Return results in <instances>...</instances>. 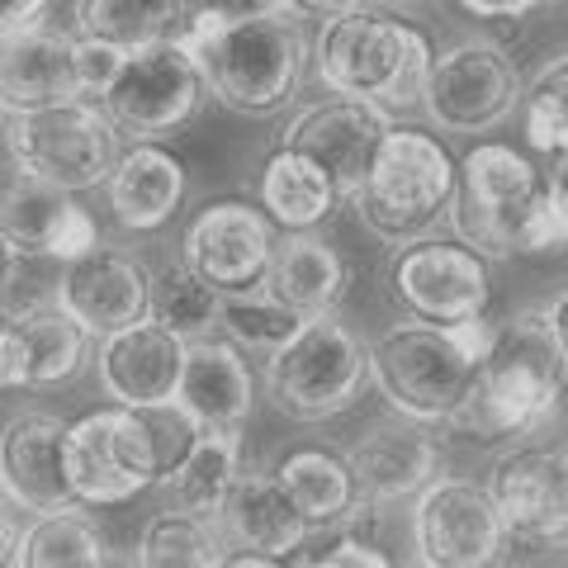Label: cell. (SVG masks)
Instances as JSON below:
<instances>
[{"label": "cell", "mask_w": 568, "mask_h": 568, "mask_svg": "<svg viewBox=\"0 0 568 568\" xmlns=\"http://www.w3.org/2000/svg\"><path fill=\"white\" fill-rule=\"evenodd\" d=\"M0 493L29 517L81 507L67 478V422L52 413H20L0 432Z\"/></svg>", "instance_id": "19"}, {"label": "cell", "mask_w": 568, "mask_h": 568, "mask_svg": "<svg viewBox=\"0 0 568 568\" xmlns=\"http://www.w3.org/2000/svg\"><path fill=\"white\" fill-rule=\"evenodd\" d=\"M148 417L152 413L104 403L67 422V478L81 507H119L156 488L171 459Z\"/></svg>", "instance_id": "8"}, {"label": "cell", "mask_w": 568, "mask_h": 568, "mask_svg": "<svg viewBox=\"0 0 568 568\" xmlns=\"http://www.w3.org/2000/svg\"><path fill=\"white\" fill-rule=\"evenodd\" d=\"M185 0H77V33L138 52L185 33Z\"/></svg>", "instance_id": "30"}, {"label": "cell", "mask_w": 568, "mask_h": 568, "mask_svg": "<svg viewBox=\"0 0 568 568\" xmlns=\"http://www.w3.org/2000/svg\"><path fill=\"white\" fill-rule=\"evenodd\" d=\"M95 568H114V564H95Z\"/></svg>", "instance_id": "52"}, {"label": "cell", "mask_w": 568, "mask_h": 568, "mask_svg": "<svg viewBox=\"0 0 568 568\" xmlns=\"http://www.w3.org/2000/svg\"><path fill=\"white\" fill-rule=\"evenodd\" d=\"M526 81L517 58L493 39H465L432 58L422 110L446 133H488L521 110Z\"/></svg>", "instance_id": "10"}, {"label": "cell", "mask_w": 568, "mask_h": 568, "mask_svg": "<svg viewBox=\"0 0 568 568\" xmlns=\"http://www.w3.org/2000/svg\"><path fill=\"white\" fill-rule=\"evenodd\" d=\"M104 190H110V209L119 227H129V233H162L185 200V166L156 138H138L133 148L119 152Z\"/></svg>", "instance_id": "23"}, {"label": "cell", "mask_w": 568, "mask_h": 568, "mask_svg": "<svg viewBox=\"0 0 568 568\" xmlns=\"http://www.w3.org/2000/svg\"><path fill=\"white\" fill-rule=\"evenodd\" d=\"M284 568H394V559L375 540L342 536L327 549H298L294 559H284Z\"/></svg>", "instance_id": "37"}, {"label": "cell", "mask_w": 568, "mask_h": 568, "mask_svg": "<svg viewBox=\"0 0 568 568\" xmlns=\"http://www.w3.org/2000/svg\"><path fill=\"white\" fill-rule=\"evenodd\" d=\"M478 369L440 323H394L369 342V384L398 417L450 426L469 403Z\"/></svg>", "instance_id": "7"}, {"label": "cell", "mask_w": 568, "mask_h": 568, "mask_svg": "<svg viewBox=\"0 0 568 568\" xmlns=\"http://www.w3.org/2000/svg\"><path fill=\"white\" fill-rule=\"evenodd\" d=\"M14 388H29V346L6 313L0 317V394H14Z\"/></svg>", "instance_id": "41"}, {"label": "cell", "mask_w": 568, "mask_h": 568, "mask_svg": "<svg viewBox=\"0 0 568 568\" xmlns=\"http://www.w3.org/2000/svg\"><path fill=\"white\" fill-rule=\"evenodd\" d=\"M148 317H156L166 332H175L181 342H200V336H219L223 323V294L213 290L204 275H194L185 261L152 271V298Z\"/></svg>", "instance_id": "34"}, {"label": "cell", "mask_w": 568, "mask_h": 568, "mask_svg": "<svg viewBox=\"0 0 568 568\" xmlns=\"http://www.w3.org/2000/svg\"><path fill=\"white\" fill-rule=\"evenodd\" d=\"M564 459H568V446H564Z\"/></svg>", "instance_id": "53"}, {"label": "cell", "mask_w": 568, "mask_h": 568, "mask_svg": "<svg viewBox=\"0 0 568 568\" xmlns=\"http://www.w3.org/2000/svg\"><path fill=\"white\" fill-rule=\"evenodd\" d=\"M369 388V342L336 313L304 317L284 346L265 355V394L294 422H332Z\"/></svg>", "instance_id": "6"}, {"label": "cell", "mask_w": 568, "mask_h": 568, "mask_svg": "<svg viewBox=\"0 0 568 568\" xmlns=\"http://www.w3.org/2000/svg\"><path fill=\"white\" fill-rule=\"evenodd\" d=\"M181 43L190 48L204 77V91L233 114H280L304 81L308 39L298 14H261L242 24H185Z\"/></svg>", "instance_id": "2"}, {"label": "cell", "mask_w": 568, "mask_h": 568, "mask_svg": "<svg viewBox=\"0 0 568 568\" xmlns=\"http://www.w3.org/2000/svg\"><path fill=\"white\" fill-rule=\"evenodd\" d=\"M123 58H129V52H119L110 43H95V39H81V33H77V71H81L85 95H104V91H110V81L119 77Z\"/></svg>", "instance_id": "39"}, {"label": "cell", "mask_w": 568, "mask_h": 568, "mask_svg": "<svg viewBox=\"0 0 568 568\" xmlns=\"http://www.w3.org/2000/svg\"><path fill=\"white\" fill-rule=\"evenodd\" d=\"M346 465L365 503H403V497H417L426 484H436L446 450H440V436L432 422L394 417V422L369 426L346 450Z\"/></svg>", "instance_id": "22"}, {"label": "cell", "mask_w": 568, "mask_h": 568, "mask_svg": "<svg viewBox=\"0 0 568 568\" xmlns=\"http://www.w3.org/2000/svg\"><path fill=\"white\" fill-rule=\"evenodd\" d=\"M20 271H24V252L6 233H0V284L14 290V284H20Z\"/></svg>", "instance_id": "49"}, {"label": "cell", "mask_w": 568, "mask_h": 568, "mask_svg": "<svg viewBox=\"0 0 568 568\" xmlns=\"http://www.w3.org/2000/svg\"><path fill=\"white\" fill-rule=\"evenodd\" d=\"M256 190H261L265 219L275 227H284V233H317V227L332 219L336 200H342V190H336L332 175L317 162H308L304 152L284 148V142L265 156Z\"/></svg>", "instance_id": "27"}, {"label": "cell", "mask_w": 568, "mask_h": 568, "mask_svg": "<svg viewBox=\"0 0 568 568\" xmlns=\"http://www.w3.org/2000/svg\"><path fill=\"white\" fill-rule=\"evenodd\" d=\"M474 20H526L530 10H540L545 0H455Z\"/></svg>", "instance_id": "43"}, {"label": "cell", "mask_w": 568, "mask_h": 568, "mask_svg": "<svg viewBox=\"0 0 568 568\" xmlns=\"http://www.w3.org/2000/svg\"><path fill=\"white\" fill-rule=\"evenodd\" d=\"M388 129H394V114H388L384 104L332 91L327 100L304 104V110L284 123L280 142L304 152L308 162H317L332 175L336 190L351 194L369 175V162H375Z\"/></svg>", "instance_id": "16"}, {"label": "cell", "mask_w": 568, "mask_h": 568, "mask_svg": "<svg viewBox=\"0 0 568 568\" xmlns=\"http://www.w3.org/2000/svg\"><path fill=\"white\" fill-rule=\"evenodd\" d=\"M67 100H91L77 71V39L48 24L0 33V114H33Z\"/></svg>", "instance_id": "21"}, {"label": "cell", "mask_w": 568, "mask_h": 568, "mask_svg": "<svg viewBox=\"0 0 568 568\" xmlns=\"http://www.w3.org/2000/svg\"><path fill=\"white\" fill-rule=\"evenodd\" d=\"M455 194V156L446 142L426 129H388L369 175L346 200L361 213V223L388 246L417 242L436 227Z\"/></svg>", "instance_id": "4"}, {"label": "cell", "mask_w": 568, "mask_h": 568, "mask_svg": "<svg viewBox=\"0 0 568 568\" xmlns=\"http://www.w3.org/2000/svg\"><path fill=\"white\" fill-rule=\"evenodd\" d=\"M388 290H394L407 317L440 327L488 313L493 298L488 261L469 252L465 242H436V237H417L398 246L394 265H388Z\"/></svg>", "instance_id": "13"}, {"label": "cell", "mask_w": 568, "mask_h": 568, "mask_svg": "<svg viewBox=\"0 0 568 568\" xmlns=\"http://www.w3.org/2000/svg\"><path fill=\"white\" fill-rule=\"evenodd\" d=\"M275 252V223L246 200H213L190 219L181 237V261L204 275L219 294L261 290Z\"/></svg>", "instance_id": "15"}, {"label": "cell", "mask_w": 568, "mask_h": 568, "mask_svg": "<svg viewBox=\"0 0 568 568\" xmlns=\"http://www.w3.org/2000/svg\"><path fill=\"white\" fill-rule=\"evenodd\" d=\"M219 568H284V559L256 555V549H227V555L219 559Z\"/></svg>", "instance_id": "50"}, {"label": "cell", "mask_w": 568, "mask_h": 568, "mask_svg": "<svg viewBox=\"0 0 568 568\" xmlns=\"http://www.w3.org/2000/svg\"><path fill=\"white\" fill-rule=\"evenodd\" d=\"M10 323L20 327L24 346H29V388H58L71 384L85 369L95 351V336L71 317L58 298L52 304H29L14 308Z\"/></svg>", "instance_id": "29"}, {"label": "cell", "mask_w": 568, "mask_h": 568, "mask_svg": "<svg viewBox=\"0 0 568 568\" xmlns=\"http://www.w3.org/2000/svg\"><path fill=\"white\" fill-rule=\"evenodd\" d=\"M77 204V194L58 190L43 175L24 166L0 171V233H6L24 256H48L52 237L67 219V209Z\"/></svg>", "instance_id": "31"}, {"label": "cell", "mask_w": 568, "mask_h": 568, "mask_svg": "<svg viewBox=\"0 0 568 568\" xmlns=\"http://www.w3.org/2000/svg\"><path fill=\"white\" fill-rule=\"evenodd\" d=\"M346 284H351V271L336 246H327L317 233H284L275 237L261 290L275 304L294 308L298 317H323V313H336V304L346 298Z\"/></svg>", "instance_id": "24"}, {"label": "cell", "mask_w": 568, "mask_h": 568, "mask_svg": "<svg viewBox=\"0 0 568 568\" xmlns=\"http://www.w3.org/2000/svg\"><path fill=\"white\" fill-rule=\"evenodd\" d=\"M242 478V436H204L190 432L181 455L156 478V488L166 493V507L194 511V517H213L227 503V493Z\"/></svg>", "instance_id": "26"}, {"label": "cell", "mask_w": 568, "mask_h": 568, "mask_svg": "<svg viewBox=\"0 0 568 568\" xmlns=\"http://www.w3.org/2000/svg\"><path fill=\"white\" fill-rule=\"evenodd\" d=\"M219 526L237 549H256L271 559H294L313 536V526L290 503L275 474H242L219 511Z\"/></svg>", "instance_id": "25"}, {"label": "cell", "mask_w": 568, "mask_h": 568, "mask_svg": "<svg viewBox=\"0 0 568 568\" xmlns=\"http://www.w3.org/2000/svg\"><path fill=\"white\" fill-rule=\"evenodd\" d=\"M351 6H361V0H284V10L298 14V20H332Z\"/></svg>", "instance_id": "47"}, {"label": "cell", "mask_w": 568, "mask_h": 568, "mask_svg": "<svg viewBox=\"0 0 568 568\" xmlns=\"http://www.w3.org/2000/svg\"><path fill=\"white\" fill-rule=\"evenodd\" d=\"M446 332H450V342L465 351L474 365H484V361H488V351H493L497 323H488V317L478 313V317H459V323H446Z\"/></svg>", "instance_id": "42"}, {"label": "cell", "mask_w": 568, "mask_h": 568, "mask_svg": "<svg viewBox=\"0 0 568 568\" xmlns=\"http://www.w3.org/2000/svg\"><path fill=\"white\" fill-rule=\"evenodd\" d=\"M48 10V0H0V33L39 24V14Z\"/></svg>", "instance_id": "45"}, {"label": "cell", "mask_w": 568, "mask_h": 568, "mask_svg": "<svg viewBox=\"0 0 568 568\" xmlns=\"http://www.w3.org/2000/svg\"><path fill=\"white\" fill-rule=\"evenodd\" d=\"M148 298H152V271L133 252H114V246H95V252L67 261V271L58 280V304L95 342L142 323L148 317Z\"/></svg>", "instance_id": "20"}, {"label": "cell", "mask_w": 568, "mask_h": 568, "mask_svg": "<svg viewBox=\"0 0 568 568\" xmlns=\"http://www.w3.org/2000/svg\"><path fill=\"white\" fill-rule=\"evenodd\" d=\"M280 488L290 493V503L304 511V521L313 530L342 526L355 503H361V488H355V474L346 465V455L323 450V446H298L275 465Z\"/></svg>", "instance_id": "28"}, {"label": "cell", "mask_w": 568, "mask_h": 568, "mask_svg": "<svg viewBox=\"0 0 568 568\" xmlns=\"http://www.w3.org/2000/svg\"><path fill=\"white\" fill-rule=\"evenodd\" d=\"M507 530L488 484L440 474L413 497V555L422 568H503Z\"/></svg>", "instance_id": "11"}, {"label": "cell", "mask_w": 568, "mask_h": 568, "mask_svg": "<svg viewBox=\"0 0 568 568\" xmlns=\"http://www.w3.org/2000/svg\"><path fill=\"white\" fill-rule=\"evenodd\" d=\"M104 564V536L81 507L48 511L20 530L10 568H95Z\"/></svg>", "instance_id": "33"}, {"label": "cell", "mask_w": 568, "mask_h": 568, "mask_svg": "<svg viewBox=\"0 0 568 568\" xmlns=\"http://www.w3.org/2000/svg\"><path fill=\"white\" fill-rule=\"evenodd\" d=\"M545 190L549 200H555V209L568 219V138L559 142L555 152H549V175H545Z\"/></svg>", "instance_id": "44"}, {"label": "cell", "mask_w": 568, "mask_h": 568, "mask_svg": "<svg viewBox=\"0 0 568 568\" xmlns=\"http://www.w3.org/2000/svg\"><path fill=\"white\" fill-rule=\"evenodd\" d=\"M252 403H256V375L237 342L200 336V342L185 346V369L171 398V413L175 422H185V432L242 436Z\"/></svg>", "instance_id": "17"}, {"label": "cell", "mask_w": 568, "mask_h": 568, "mask_svg": "<svg viewBox=\"0 0 568 568\" xmlns=\"http://www.w3.org/2000/svg\"><path fill=\"white\" fill-rule=\"evenodd\" d=\"M313 62L327 91L375 100L388 114H403L422 104V85L426 71H432V43L398 14L375 6H351L323 20Z\"/></svg>", "instance_id": "3"}, {"label": "cell", "mask_w": 568, "mask_h": 568, "mask_svg": "<svg viewBox=\"0 0 568 568\" xmlns=\"http://www.w3.org/2000/svg\"><path fill=\"white\" fill-rule=\"evenodd\" d=\"M545 317H549V332H555V346L564 355V365H568V284L545 304Z\"/></svg>", "instance_id": "48"}, {"label": "cell", "mask_w": 568, "mask_h": 568, "mask_svg": "<svg viewBox=\"0 0 568 568\" xmlns=\"http://www.w3.org/2000/svg\"><path fill=\"white\" fill-rule=\"evenodd\" d=\"M298 323H304V317H298L294 308L275 304L265 290L223 294V323H219V332L227 336V342H237L242 351L271 355L275 346H284L298 332Z\"/></svg>", "instance_id": "35"}, {"label": "cell", "mask_w": 568, "mask_h": 568, "mask_svg": "<svg viewBox=\"0 0 568 568\" xmlns=\"http://www.w3.org/2000/svg\"><path fill=\"white\" fill-rule=\"evenodd\" d=\"M185 24H242L261 14H280L284 0H185Z\"/></svg>", "instance_id": "38"}, {"label": "cell", "mask_w": 568, "mask_h": 568, "mask_svg": "<svg viewBox=\"0 0 568 568\" xmlns=\"http://www.w3.org/2000/svg\"><path fill=\"white\" fill-rule=\"evenodd\" d=\"M488 497L511 545H568V459L564 446H511L493 459Z\"/></svg>", "instance_id": "14"}, {"label": "cell", "mask_w": 568, "mask_h": 568, "mask_svg": "<svg viewBox=\"0 0 568 568\" xmlns=\"http://www.w3.org/2000/svg\"><path fill=\"white\" fill-rule=\"evenodd\" d=\"M227 536L213 517L162 507L138 536V568H219Z\"/></svg>", "instance_id": "32"}, {"label": "cell", "mask_w": 568, "mask_h": 568, "mask_svg": "<svg viewBox=\"0 0 568 568\" xmlns=\"http://www.w3.org/2000/svg\"><path fill=\"white\" fill-rule=\"evenodd\" d=\"M14 511H20V507L0 493V568L14 559V545H20V517H14Z\"/></svg>", "instance_id": "46"}, {"label": "cell", "mask_w": 568, "mask_h": 568, "mask_svg": "<svg viewBox=\"0 0 568 568\" xmlns=\"http://www.w3.org/2000/svg\"><path fill=\"white\" fill-rule=\"evenodd\" d=\"M564 384H568V365L555 346L545 308H521L497 323L493 351L484 369H478L474 394L450 426L474 440L536 436L555 417Z\"/></svg>", "instance_id": "1"}, {"label": "cell", "mask_w": 568, "mask_h": 568, "mask_svg": "<svg viewBox=\"0 0 568 568\" xmlns=\"http://www.w3.org/2000/svg\"><path fill=\"white\" fill-rule=\"evenodd\" d=\"M204 95L209 91L190 48L181 39H166V43L129 52L119 77L110 81V91L100 95V104L114 119V129L138 142V138L175 133L181 123H190L200 114Z\"/></svg>", "instance_id": "12"}, {"label": "cell", "mask_w": 568, "mask_h": 568, "mask_svg": "<svg viewBox=\"0 0 568 568\" xmlns=\"http://www.w3.org/2000/svg\"><path fill=\"white\" fill-rule=\"evenodd\" d=\"M119 129L95 100H67L33 114H10L6 148L10 162L43 175L67 194H85L110 181L119 162Z\"/></svg>", "instance_id": "9"}, {"label": "cell", "mask_w": 568, "mask_h": 568, "mask_svg": "<svg viewBox=\"0 0 568 568\" xmlns=\"http://www.w3.org/2000/svg\"><path fill=\"white\" fill-rule=\"evenodd\" d=\"M100 246V227H95V219L85 213L81 204H71L67 209V219H62V227H58V237H52V246H48V256L52 261H77V256H85V252H95Z\"/></svg>", "instance_id": "40"}, {"label": "cell", "mask_w": 568, "mask_h": 568, "mask_svg": "<svg viewBox=\"0 0 568 568\" xmlns=\"http://www.w3.org/2000/svg\"><path fill=\"white\" fill-rule=\"evenodd\" d=\"M545 200V175L511 142H474L455 162L450 227L455 242L484 261H511L526 252V227Z\"/></svg>", "instance_id": "5"}, {"label": "cell", "mask_w": 568, "mask_h": 568, "mask_svg": "<svg viewBox=\"0 0 568 568\" xmlns=\"http://www.w3.org/2000/svg\"><path fill=\"white\" fill-rule=\"evenodd\" d=\"M185 346L156 317L100 336L95 346V379L110 403H123L133 413H166L185 369Z\"/></svg>", "instance_id": "18"}, {"label": "cell", "mask_w": 568, "mask_h": 568, "mask_svg": "<svg viewBox=\"0 0 568 568\" xmlns=\"http://www.w3.org/2000/svg\"><path fill=\"white\" fill-rule=\"evenodd\" d=\"M6 313H10V290L0 284V317H6Z\"/></svg>", "instance_id": "51"}, {"label": "cell", "mask_w": 568, "mask_h": 568, "mask_svg": "<svg viewBox=\"0 0 568 568\" xmlns=\"http://www.w3.org/2000/svg\"><path fill=\"white\" fill-rule=\"evenodd\" d=\"M521 123L530 152H555L568 138V52H559L555 62H545L536 71V81L521 95Z\"/></svg>", "instance_id": "36"}]
</instances>
